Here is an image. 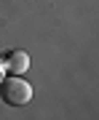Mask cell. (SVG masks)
Listing matches in <instances>:
<instances>
[{"instance_id": "obj_2", "label": "cell", "mask_w": 99, "mask_h": 120, "mask_svg": "<svg viewBox=\"0 0 99 120\" xmlns=\"http://www.w3.org/2000/svg\"><path fill=\"white\" fill-rule=\"evenodd\" d=\"M27 64H30V59H27L24 51H13V53L5 56V67H8L11 72H24Z\"/></svg>"}, {"instance_id": "obj_1", "label": "cell", "mask_w": 99, "mask_h": 120, "mask_svg": "<svg viewBox=\"0 0 99 120\" xmlns=\"http://www.w3.org/2000/svg\"><path fill=\"white\" fill-rule=\"evenodd\" d=\"M3 99L13 107H19V104H27L32 99V86L22 77H11V80L3 83Z\"/></svg>"}]
</instances>
